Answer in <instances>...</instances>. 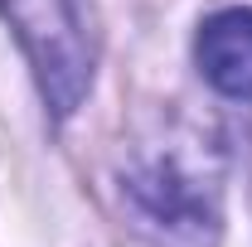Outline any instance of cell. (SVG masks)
Segmentation results:
<instances>
[{"label":"cell","mask_w":252,"mask_h":247,"mask_svg":"<svg viewBox=\"0 0 252 247\" xmlns=\"http://www.w3.org/2000/svg\"><path fill=\"white\" fill-rule=\"evenodd\" d=\"M131 194L141 204V214L170 238H199L214 228V199L189 180L175 160H151L141 175H131Z\"/></svg>","instance_id":"2"},{"label":"cell","mask_w":252,"mask_h":247,"mask_svg":"<svg viewBox=\"0 0 252 247\" xmlns=\"http://www.w3.org/2000/svg\"><path fill=\"white\" fill-rule=\"evenodd\" d=\"M0 15L20 34L54 117H68L93 83V39L83 0H0Z\"/></svg>","instance_id":"1"},{"label":"cell","mask_w":252,"mask_h":247,"mask_svg":"<svg viewBox=\"0 0 252 247\" xmlns=\"http://www.w3.org/2000/svg\"><path fill=\"white\" fill-rule=\"evenodd\" d=\"M194 59L204 78L233 102H252V10H219L194 39Z\"/></svg>","instance_id":"3"}]
</instances>
